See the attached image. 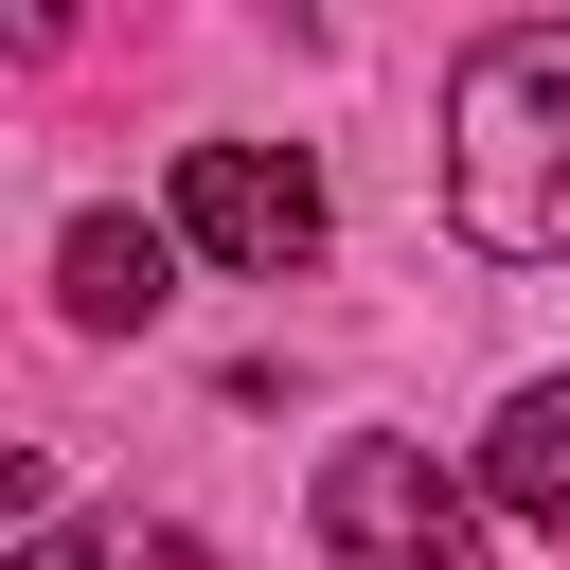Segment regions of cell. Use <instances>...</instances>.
Listing matches in <instances>:
<instances>
[{"label": "cell", "instance_id": "obj_2", "mask_svg": "<svg viewBox=\"0 0 570 570\" xmlns=\"http://www.w3.org/2000/svg\"><path fill=\"white\" fill-rule=\"evenodd\" d=\"M321 552L338 570H481V499L428 445L356 428V445H321Z\"/></svg>", "mask_w": 570, "mask_h": 570}, {"label": "cell", "instance_id": "obj_6", "mask_svg": "<svg viewBox=\"0 0 570 570\" xmlns=\"http://www.w3.org/2000/svg\"><path fill=\"white\" fill-rule=\"evenodd\" d=\"M18 570H196V534H160V517H53V534H18Z\"/></svg>", "mask_w": 570, "mask_h": 570}, {"label": "cell", "instance_id": "obj_5", "mask_svg": "<svg viewBox=\"0 0 570 570\" xmlns=\"http://www.w3.org/2000/svg\"><path fill=\"white\" fill-rule=\"evenodd\" d=\"M481 499H499V517H552V534H570V374L499 392V428H481Z\"/></svg>", "mask_w": 570, "mask_h": 570}, {"label": "cell", "instance_id": "obj_4", "mask_svg": "<svg viewBox=\"0 0 570 570\" xmlns=\"http://www.w3.org/2000/svg\"><path fill=\"white\" fill-rule=\"evenodd\" d=\"M53 303H71L89 338L160 321V303H178V232H142V214H71V232H53Z\"/></svg>", "mask_w": 570, "mask_h": 570}, {"label": "cell", "instance_id": "obj_1", "mask_svg": "<svg viewBox=\"0 0 570 570\" xmlns=\"http://www.w3.org/2000/svg\"><path fill=\"white\" fill-rule=\"evenodd\" d=\"M445 214L499 267H570V18H517L445 89Z\"/></svg>", "mask_w": 570, "mask_h": 570}, {"label": "cell", "instance_id": "obj_3", "mask_svg": "<svg viewBox=\"0 0 570 570\" xmlns=\"http://www.w3.org/2000/svg\"><path fill=\"white\" fill-rule=\"evenodd\" d=\"M178 249L232 285H285L321 249V160L303 142H178Z\"/></svg>", "mask_w": 570, "mask_h": 570}]
</instances>
